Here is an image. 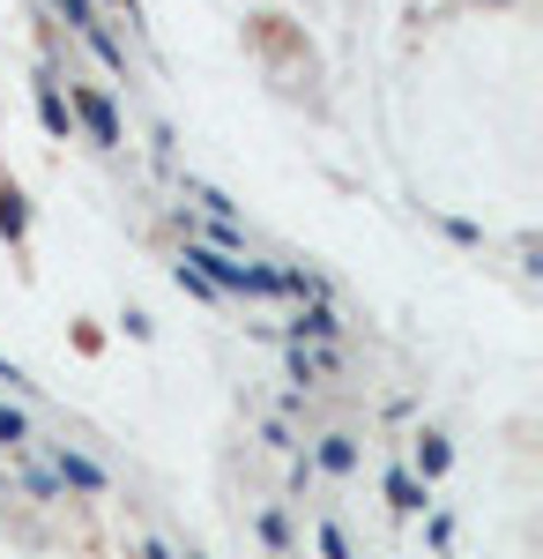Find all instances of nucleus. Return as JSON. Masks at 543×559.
Returning <instances> with one entry per match:
<instances>
[{"label": "nucleus", "mask_w": 543, "mask_h": 559, "mask_svg": "<svg viewBox=\"0 0 543 559\" xmlns=\"http://www.w3.org/2000/svg\"><path fill=\"white\" fill-rule=\"evenodd\" d=\"M142 559H179V552H171L165 537H142Z\"/></svg>", "instance_id": "nucleus-25"}, {"label": "nucleus", "mask_w": 543, "mask_h": 559, "mask_svg": "<svg viewBox=\"0 0 543 559\" xmlns=\"http://www.w3.org/2000/svg\"><path fill=\"white\" fill-rule=\"evenodd\" d=\"M305 463H313V477H358V432H342V426L321 432Z\"/></svg>", "instance_id": "nucleus-7"}, {"label": "nucleus", "mask_w": 543, "mask_h": 559, "mask_svg": "<svg viewBox=\"0 0 543 559\" xmlns=\"http://www.w3.org/2000/svg\"><path fill=\"white\" fill-rule=\"evenodd\" d=\"M186 559H202V552H186Z\"/></svg>", "instance_id": "nucleus-27"}, {"label": "nucleus", "mask_w": 543, "mask_h": 559, "mask_svg": "<svg viewBox=\"0 0 543 559\" xmlns=\"http://www.w3.org/2000/svg\"><path fill=\"white\" fill-rule=\"evenodd\" d=\"M97 8H120V15H126V31H142V0H97Z\"/></svg>", "instance_id": "nucleus-24"}, {"label": "nucleus", "mask_w": 543, "mask_h": 559, "mask_svg": "<svg viewBox=\"0 0 543 559\" xmlns=\"http://www.w3.org/2000/svg\"><path fill=\"white\" fill-rule=\"evenodd\" d=\"M0 239H8V254L31 247V194L15 179H0Z\"/></svg>", "instance_id": "nucleus-9"}, {"label": "nucleus", "mask_w": 543, "mask_h": 559, "mask_svg": "<svg viewBox=\"0 0 543 559\" xmlns=\"http://www.w3.org/2000/svg\"><path fill=\"white\" fill-rule=\"evenodd\" d=\"M38 128L52 134V142H68V134H75V112H68V90H60V68H52V60H38Z\"/></svg>", "instance_id": "nucleus-4"}, {"label": "nucleus", "mask_w": 543, "mask_h": 559, "mask_svg": "<svg viewBox=\"0 0 543 559\" xmlns=\"http://www.w3.org/2000/svg\"><path fill=\"white\" fill-rule=\"evenodd\" d=\"M276 276H283V299H328V276H313L305 261H276Z\"/></svg>", "instance_id": "nucleus-10"}, {"label": "nucleus", "mask_w": 543, "mask_h": 559, "mask_svg": "<svg viewBox=\"0 0 543 559\" xmlns=\"http://www.w3.org/2000/svg\"><path fill=\"white\" fill-rule=\"evenodd\" d=\"M179 202H194L202 216H224V224H239V202H231V194H216V187H202V179H179Z\"/></svg>", "instance_id": "nucleus-11"}, {"label": "nucleus", "mask_w": 543, "mask_h": 559, "mask_svg": "<svg viewBox=\"0 0 543 559\" xmlns=\"http://www.w3.org/2000/svg\"><path fill=\"white\" fill-rule=\"evenodd\" d=\"M0 388H8V395H23V388H31V373H23L15 358H0Z\"/></svg>", "instance_id": "nucleus-22"}, {"label": "nucleus", "mask_w": 543, "mask_h": 559, "mask_svg": "<svg viewBox=\"0 0 543 559\" xmlns=\"http://www.w3.org/2000/svg\"><path fill=\"white\" fill-rule=\"evenodd\" d=\"M45 471L60 477V492H83V500H105L112 492V471L83 455V448H68V440H45Z\"/></svg>", "instance_id": "nucleus-2"}, {"label": "nucleus", "mask_w": 543, "mask_h": 559, "mask_svg": "<svg viewBox=\"0 0 543 559\" xmlns=\"http://www.w3.org/2000/svg\"><path fill=\"white\" fill-rule=\"evenodd\" d=\"M261 440H268L276 455H298V432H291V418H268V426H261Z\"/></svg>", "instance_id": "nucleus-19"}, {"label": "nucleus", "mask_w": 543, "mask_h": 559, "mask_svg": "<svg viewBox=\"0 0 543 559\" xmlns=\"http://www.w3.org/2000/svg\"><path fill=\"white\" fill-rule=\"evenodd\" d=\"M68 112H75V128L97 142V150H126V120H120V97L105 83H68Z\"/></svg>", "instance_id": "nucleus-1"}, {"label": "nucleus", "mask_w": 543, "mask_h": 559, "mask_svg": "<svg viewBox=\"0 0 543 559\" xmlns=\"http://www.w3.org/2000/svg\"><path fill=\"white\" fill-rule=\"evenodd\" d=\"M83 45L97 52V60H105V68H112V75H126V45L112 38V23H89V31H83Z\"/></svg>", "instance_id": "nucleus-14"}, {"label": "nucleus", "mask_w": 543, "mask_h": 559, "mask_svg": "<svg viewBox=\"0 0 543 559\" xmlns=\"http://www.w3.org/2000/svg\"><path fill=\"white\" fill-rule=\"evenodd\" d=\"M23 492H31V500H45V508L60 500V477L45 471V463H31V448H23Z\"/></svg>", "instance_id": "nucleus-17"}, {"label": "nucleus", "mask_w": 543, "mask_h": 559, "mask_svg": "<svg viewBox=\"0 0 543 559\" xmlns=\"http://www.w3.org/2000/svg\"><path fill=\"white\" fill-rule=\"evenodd\" d=\"M432 552H455V515L432 508Z\"/></svg>", "instance_id": "nucleus-21"}, {"label": "nucleus", "mask_w": 543, "mask_h": 559, "mask_svg": "<svg viewBox=\"0 0 543 559\" xmlns=\"http://www.w3.org/2000/svg\"><path fill=\"white\" fill-rule=\"evenodd\" d=\"M0 500H15V485H8V477H0Z\"/></svg>", "instance_id": "nucleus-26"}, {"label": "nucleus", "mask_w": 543, "mask_h": 559, "mask_svg": "<svg viewBox=\"0 0 543 559\" xmlns=\"http://www.w3.org/2000/svg\"><path fill=\"white\" fill-rule=\"evenodd\" d=\"M379 492H387L395 515H432V485L410 477V463H387V471H379Z\"/></svg>", "instance_id": "nucleus-6"}, {"label": "nucleus", "mask_w": 543, "mask_h": 559, "mask_svg": "<svg viewBox=\"0 0 543 559\" xmlns=\"http://www.w3.org/2000/svg\"><path fill=\"white\" fill-rule=\"evenodd\" d=\"M313 545H321V559H358V552H350V530H342L335 515L313 522Z\"/></svg>", "instance_id": "nucleus-16"}, {"label": "nucleus", "mask_w": 543, "mask_h": 559, "mask_svg": "<svg viewBox=\"0 0 543 559\" xmlns=\"http://www.w3.org/2000/svg\"><path fill=\"white\" fill-rule=\"evenodd\" d=\"M253 530H261V545H268L276 559H291V515H283V508H261Z\"/></svg>", "instance_id": "nucleus-13"}, {"label": "nucleus", "mask_w": 543, "mask_h": 559, "mask_svg": "<svg viewBox=\"0 0 543 559\" xmlns=\"http://www.w3.org/2000/svg\"><path fill=\"white\" fill-rule=\"evenodd\" d=\"M126 336H134V344H149V336H157V321H149V313H142V306H126V321H120Z\"/></svg>", "instance_id": "nucleus-20"}, {"label": "nucleus", "mask_w": 543, "mask_h": 559, "mask_svg": "<svg viewBox=\"0 0 543 559\" xmlns=\"http://www.w3.org/2000/svg\"><path fill=\"white\" fill-rule=\"evenodd\" d=\"M447 471H455V440H447L439 426L410 432V477H424V485H439Z\"/></svg>", "instance_id": "nucleus-5"}, {"label": "nucleus", "mask_w": 543, "mask_h": 559, "mask_svg": "<svg viewBox=\"0 0 543 559\" xmlns=\"http://www.w3.org/2000/svg\"><path fill=\"white\" fill-rule=\"evenodd\" d=\"M432 224H439V231H447V239H455V247H484V231H476V224H469V216H432Z\"/></svg>", "instance_id": "nucleus-18"}, {"label": "nucleus", "mask_w": 543, "mask_h": 559, "mask_svg": "<svg viewBox=\"0 0 543 559\" xmlns=\"http://www.w3.org/2000/svg\"><path fill=\"white\" fill-rule=\"evenodd\" d=\"M149 142H157V165H171V150H179V134H171L165 120H157V128H149Z\"/></svg>", "instance_id": "nucleus-23"}, {"label": "nucleus", "mask_w": 543, "mask_h": 559, "mask_svg": "<svg viewBox=\"0 0 543 559\" xmlns=\"http://www.w3.org/2000/svg\"><path fill=\"white\" fill-rule=\"evenodd\" d=\"M335 373V350H313V344H283V381L291 388H305V395H313V388L328 381Z\"/></svg>", "instance_id": "nucleus-8"}, {"label": "nucleus", "mask_w": 543, "mask_h": 559, "mask_svg": "<svg viewBox=\"0 0 543 559\" xmlns=\"http://www.w3.org/2000/svg\"><path fill=\"white\" fill-rule=\"evenodd\" d=\"M45 8H52V15H60V23H68L75 38H83L89 23H105V8H97V0H45Z\"/></svg>", "instance_id": "nucleus-15"}, {"label": "nucleus", "mask_w": 543, "mask_h": 559, "mask_svg": "<svg viewBox=\"0 0 543 559\" xmlns=\"http://www.w3.org/2000/svg\"><path fill=\"white\" fill-rule=\"evenodd\" d=\"M0 448H8V455H23V448H38V426H31V411H15V403H0Z\"/></svg>", "instance_id": "nucleus-12"}, {"label": "nucleus", "mask_w": 543, "mask_h": 559, "mask_svg": "<svg viewBox=\"0 0 543 559\" xmlns=\"http://www.w3.org/2000/svg\"><path fill=\"white\" fill-rule=\"evenodd\" d=\"M283 344H342V313H335V299H305L283 321Z\"/></svg>", "instance_id": "nucleus-3"}]
</instances>
